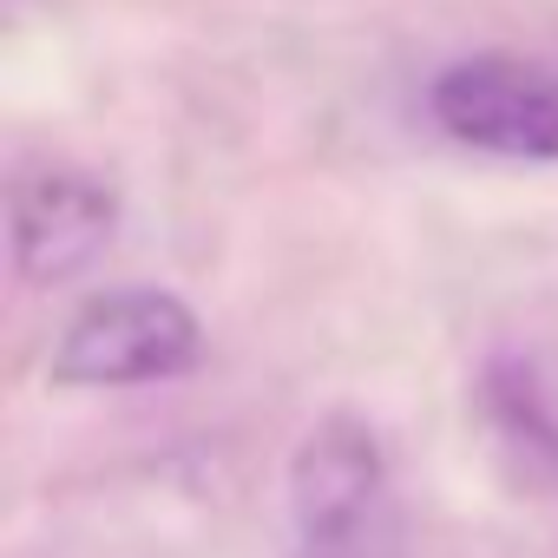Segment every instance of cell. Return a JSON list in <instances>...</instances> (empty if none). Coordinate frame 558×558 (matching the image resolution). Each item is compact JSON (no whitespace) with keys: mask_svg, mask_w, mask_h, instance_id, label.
I'll use <instances>...</instances> for the list:
<instances>
[{"mask_svg":"<svg viewBox=\"0 0 558 558\" xmlns=\"http://www.w3.org/2000/svg\"><path fill=\"white\" fill-rule=\"evenodd\" d=\"M290 558H408V525L368 421L329 414L303 434L290 460Z\"/></svg>","mask_w":558,"mask_h":558,"instance_id":"1","label":"cell"},{"mask_svg":"<svg viewBox=\"0 0 558 558\" xmlns=\"http://www.w3.org/2000/svg\"><path fill=\"white\" fill-rule=\"evenodd\" d=\"M204 355V329L171 290H106L53 342V388H138L171 381Z\"/></svg>","mask_w":558,"mask_h":558,"instance_id":"2","label":"cell"},{"mask_svg":"<svg viewBox=\"0 0 558 558\" xmlns=\"http://www.w3.org/2000/svg\"><path fill=\"white\" fill-rule=\"evenodd\" d=\"M427 112L447 138L493 151V158H525L551 165L558 158V73L519 53H473L434 73Z\"/></svg>","mask_w":558,"mask_h":558,"instance_id":"3","label":"cell"},{"mask_svg":"<svg viewBox=\"0 0 558 558\" xmlns=\"http://www.w3.org/2000/svg\"><path fill=\"white\" fill-rule=\"evenodd\" d=\"M14 223V269L27 283H66V276L93 269L119 230V197L93 171L73 165H40L14 178L8 197Z\"/></svg>","mask_w":558,"mask_h":558,"instance_id":"4","label":"cell"},{"mask_svg":"<svg viewBox=\"0 0 558 558\" xmlns=\"http://www.w3.org/2000/svg\"><path fill=\"white\" fill-rule=\"evenodd\" d=\"M486 408H493L499 434L525 453V466L558 493V414L545 408L532 368H519V362H493V368H486Z\"/></svg>","mask_w":558,"mask_h":558,"instance_id":"5","label":"cell"}]
</instances>
